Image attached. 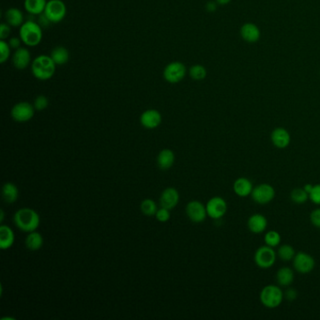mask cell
Segmentation results:
<instances>
[{
    "label": "cell",
    "mask_w": 320,
    "mask_h": 320,
    "mask_svg": "<svg viewBox=\"0 0 320 320\" xmlns=\"http://www.w3.org/2000/svg\"><path fill=\"white\" fill-rule=\"evenodd\" d=\"M0 213H1V219H0V220H1V222H3V220H4V215H5L3 210H0Z\"/></svg>",
    "instance_id": "cell-45"
},
{
    "label": "cell",
    "mask_w": 320,
    "mask_h": 320,
    "mask_svg": "<svg viewBox=\"0 0 320 320\" xmlns=\"http://www.w3.org/2000/svg\"><path fill=\"white\" fill-rule=\"evenodd\" d=\"M179 202V193L175 188H166L160 197L161 207L168 210H173Z\"/></svg>",
    "instance_id": "cell-17"
},
{
    "label": "cell",
    "mask_w": 320,
    "mask_h": 320,
    "mask_svg": "<svg viewBox=\"0 0 320 320\" xmlns=\"http://www.w3.org/2000/svg\"><path fill=\"white\" fill-rule=\"evenodd\" d=\"M294 271L301 274H307L315 269V258L305 252H298L292 260Z\"/></svg>",
    "instance_id": "cell-10"
},
{
    "label": "cell",
    "mask_w": 320,
    "mask_h": 320,
    "mask_svg": "<svg viewBox=\"0 0 320 320\" xmlns=\"http://www.w3.org/2000/svg\"><path fill=\"white\" fill-rule=\"evenodd\" d=\"M207 74H208L207 69L203 65H200V64L193 65L189 69L190 77L195 80V81L204 80L205 78L207 77Z\"/></svg>",
    "instance_id": "cell-30"
},
{
    "label": "cell",
    "mask_w": 320,
    "mask_h": 320,
    "mask_svg": "<svg viewBox=\"0 0 320 320\" xmlns=\"http://www.w3.org/2000/svg\"><path fill=\"white\" fill-rule=\"evenodd\" d=\"M11 26L7 23H2L0 26V39H8V37L11 34Z\"/></svg>",
    "instance_id": "cell-38"
},
{
    "label": "cell",
    "mask_w": 320,
    "mask_h": 320,
    "mask_svg": "<svg viewBox=\"0 0 320 320\" xmlns=\"http://www.w3.org/2000/svg\"><path fill=\"white\" fill-rule=\"evenodd\" d=\"M140 210L146 216H155L158 210V207L154 200L147 198L141 202Z\"/></svg>",
    "instance_id": "cell-32"
},
{
    "label": "cell",
    "mask_w": 320,
    "mask_h": 320,
    "mask_svg": "<svg viewBox=\"0 0 320 320\" xmlns=\"http://www.w3.org/2000/svg\"><path fill=\"white\" fill-rule=\"evenodd\" d=\"M282 237L279 232L275 230H270L267 232L264 236V243L266 245L271 246L272 248L278 247L281 244Z\"/></svg>",
    "instance_id": "cell-31"
},
{
    "label": "cell",
    "mask_w": 320,
    "mask_h": 320,
    "mask_svg": "<svg viewBox=\"0 0 320 320\" xmlns=\"http://www.w3.org/2000/svg\"><path fill=\"white\" fill-rule=\"evenodd\" d=\"M162 123V115L156 109H148L140 116V124L146 129L153 130L159 127Z\"/></svg>",
    "instance_id": "cell-14"
},
{
    "label": "cell",
    "mask_w": 320,
    "mask_h": 320,
    "mask_svg": "<svg viewBox=\"0 0 320 320\" xmlns=\"http://www.w3.org/2000/svg\"><path fill=\"white\" fill-rule=\"evenodd\" d=\"M37 22L43 28H49L50 26L53 24V23L50 21L49 18L45 15V12L38 15V21Z\"/></svg>",
    "instance_id": "cell-40"
},
{
    "label": "cell",
    "mask_w": 320,
    "mask_h": 320,
    "mask_svg": "<svg viewBox=\"0 0 320 320\" xmlns=\"http://www.w3.org/2000/svg\"><path fill=\"white\" fill-rule=\"evenodd\" d=\"M170 216H171L170 215V210L166 209V208H163V207L160 208V209H158L156 214H155L156 219L158 221L161 222V223H166V222L169 221Z\"/></svg>",
    "instance_id": "cell-36"
},
{
    "label": "cell",
    "mask_w": 320,
    "mask_h": 320,
    "mask_svg": "<svg viewBox=\"0 0 320 320\" xmlns=\"http://www.w3.org/2000/svg\"><path fill=\"white\" fill-rule=\"evenodd\" d=\"M215 1L218 3V5L225 6L229 4L232 0H215Z\"/></svg>",
    "instance_id": "cell-43"
},
{
    "label": "cell",
    "mask_w": 320,
    "mask_h": 320,
    "mask_svg": "<svg viewBox=\"0 0 320 320\" xmlns=\"http://www.w3.org/2000/svg\"><path fill=\"white\" fill-rule=\"evenodd\" d=\"M11 54V48L9 43L5 39L0 41V62L4 64L10 58Z\"/></svg>",
    "instance_id": "cell-33"
},
{
    "label": "cell",
    "mask_w": 320,
    "mask_h": 320,
    "mask_svg": "<svg viewBox=\"0 0 320 320\" xmlns=\"http://www.w3.org/2000/svg\"><path fill=\"white\" fill-rule=\"evenodd\" d=\"M272 145L279 149H287L291 142V135L285 128H275L271 133Z\"/></svg>",
    "instance_id": "cell-15"
},
{
    "label": "cell",
    "mask_w": 320,
    "mask_h": 320,
    "mask_svg": "<svg viewBox=\"0 0 320 320\" xmlns=\"http://www.w3.org/2000/svg\"><path fill=\"white\" fill-rule=\"evenodd\" d=\"M15 242L14 232L11 227L2 225L0 227V249L8 250L11 248Z\"/></svg>",
    "instance_id": "cell-22"
},
{
    "label": "cell",
    "mask_w": 320,
    "mask_h": 320,
    "mask_svg": "<svg viewBox=\"0 0 320 320\" xmlns=\"http://www.w3.org/2000/svg\"><path fill=\"white\" fill-rule=\"evenodd\" d=\"M295 280V273L291 268L283 267L276 272V282L278 286L289 287Z\"/></svg>",
    "instance_id": "cell-20"
},
{
    "label": "cell",
    "mask_w": 320,
    "mask_h": 320,
    "mask_svg": "<svg viewBox=\"0 0 320 320\" xmlns=\"http://www.w3.org/2000/svg\"><path fill=\"white\" fill-rule=\"evenodd\" d=\"M275 194V189L271 184L260 183L253 189L251 197L256 204L267 205L274 199Z\"/></svg>",
    "instance_id": "cell-7"
},
{
    "label": "cell",
    "mask_w": 320,
    "mask_h": 320,
    "mask_svg": "<svg viewBox=\"0 0 320 320\" xmlns=\"http://www.w3.org/2000/svg\"><path fill=\"white\" fill-rule=\"evenodd\" d=\"M217 5H218V3L216 1H209L206 4V10L209 12H214L217 10Z\"/></svg>",
    "instance_id": "cell-42"
},
{
    "label": "cell",
    "mask_w": 320,
    "mask_h": 320,
    "mask_svg": "<svg viewBox=\"0 0 320 320\" xmlns=\"http://www.w3.org/2000/svg\"><path fill=\"white\" fill-rule=\"evenodd\" d=\"M35 107L28 102H20L11 108V116L14 122H28L32 119L35 114Z\"/></svg>",
    "instance_id": "cell-9"
},
{
    "label": "cell",
    "mask_w": 320,
    "mask_h": 320,
    "mask_svg": "<svg viewBox=\"0 0 320 320\" xmlns=\"http://www.w3.org/2000/svg\"><path fill=\"white\" fill-rule=\"evenodd\" d=\"M290 199L295 204H304L309 200V193L304 190V187L295 188L290 193Z\"/></svg>",
    "instance_id": "cell-29"
},
{
    "label": "cell",
    "mask_w": 320,
    "mask_h": 320,
    "mask_svg": "<svg viewBox=\"0 0 320 320\" xmlns=\"http://www.w3.org/2000/svg\"><path fill=\"white\" fill-rule=\"evenodd\" d=\"M254 185L247 177H241L237 178L233 183V191L239 197L251 196Z\"/></svg>",
    "instance_id": "cell-19"
},
{
    "label": "cell",
    "mask_w": 320,
    "mask_h": 320,
    "mask_svg": "<svg viewBox=\"0 0 320 320\" xmlns=\"http://www.w3.org/2000/svg\"><path fill=\"white\" fill-rule=\"evenodd\" d=\"M312 188H313V184H305L304 186V190L308 193H309L310 191L312 190Z\"/></svg>",
    "instance_id": "cell-44"
},
{
    "label": "cell",
    "mask_w": 320,
    "mask_h": 320,
    "mask_svg": "<svg viewBox=\"0 0 320 320\" xmlns=\"http://www.w3.org/2000/svg\"><path fill=\"white\" fill-rule=\"evenodd\" d=\"M309 200L312 203L320 206V184L313 185L309 193Z\"/></svg>",
    "instance_id": "cell-35"
},
{
    "label": "cell",
    "mask_w": 320,
    "mask_h": 320,
    "mask_svg": "<svg viewBox=\"0 0 320 320\" xmlns=\"http://www.w3.org/2000/svg\"><path fill=\"white\" fill-rule=\"evenodd\" d=\"M296 251L290 244H280L277 250V256L284 262L292 261L296 255Z\"/></svg>",
    "instance_id": "cell-28"
},
{
    "label": "cell",
    "mask_w": 320,
    "mask_h": 320,
    "mask_svg": "<svg viewBox=\"0 0 320 320\" xmlns=\"http://www.w3.org/2000/svg\"><path fill=\"white\" fill-rule=\"evenodd\" d=\"M260 303L268 309H275L281 305L285 299L284 291L278 285H268L261 289Z\"/></svg>",
    "instance_id": "cell-4"
},
{
    "label": "cell",
    "mask_w": 320,
    "mask_h": 320,
    "mask_svg": "<svg viewBox=\"0 0 320 320\" xmlns=\"http://www.w3.org/2000/svg\"><path fill=\"white\" fill-rule=\"evenodd\" d=\"M239 34H241L242 39L249 44L257 43L261 37L260 28L254 23L243 24L239 30Z\"/></svg>",
    "instance_id": "cell-16"
},
{
    "label": "cell",
    "mask_w": 320,
    "mask_h": 320,
    "mask_svg": "<svg viewBox=\"0 0 320 320\" xmlns=\"http://www.w3.org/2000/svg\"><path fill=\"white\" fill-rule=\"evenodd\" d=\"M185 211L188 218L195 224L203 223L208 216L206 206L198 200L190 201L186 206Z\"/></svg>",
    "instance_id": "cell-12"
},
{
    "label": "cell",
    "mask_w": 320,
    "mask_h": 320,
    "mask_svg": "<svg viewBox=\"0 0 320 320\" xmlns=\"http://www.w3.org/2000/svg\"><path fill=\"white\" fill-rule=\"evenodd\" d=\"M45 13L53 24L61 23L66 16V5L62 0H48Z\"/></svg>",
    "instance_id": "cell-8"
},
{
    "label": "cell",
    "mask_w": 320,
    "mask_h": 320,
    "mask_svg": "<svg viewBox=\"0 0 320 320\" xmlns=\"http://www.w3.org/2000/svg\"><path fill=\"white\" fill-rule=\"evenodd\" d=\"M6 23L11 28H20L25 23V15L18 8H10L5 12Z\"/></svg>",
    "instance_id": "cell-21"
},
{
    "label": "cell",
    "mask_w": 320,
    "mask_h": 320,
    "mask_svg": "<svg viewBox=\"0 0 320 320\" xmlns=\"http://www.w3.org/2000/svg\"><path fill=\"white\" fill-rule=\"evenodd\" d=\"M277 257V252L274 248L265 244L263 246H260L255 251L254 255V263L262 270H268L275 264Z\"/></svg>",
    "instance_id": "cell-5"
},
{
    "label": "cell",
    "mask_w": 320,
    "mask_h": 320,
    "mask_svg": "<svg viewBox=\"0 0 320 320\" xmlns=\"http://www.w3.org/2000/svg\"><path fill=\"white\" fill-rule=\"evenodd\" d=\"M34 107L37 111H44L49 105V99L45 95H39L34 101Z\"/></svg>",
    "instance_id": "cell-34"
},
{
    "label": "cell",
    "mask_w": 320,
    "mask_h": 320,
    "mask_svg": "<svg viewBox=\"0 0 320 320\" xmlns=\"http://www.w3.org/2000/svg\"><path fill=\"white\" fill-rule=\"evenodd\" d=\"M247 227L250 232L254 234H261L266 231L268 227V220L261 213H254L249 217Z\"/></svg>",
    "instance_id": "cell-18"
},
{
    "label": "cell",
    "mask_w": 320,
    "mask_h": 320,
    "mask_svg": "<svg viewBox=\"0 0 320 320\" xmlns=\"http://www.w3.org/2000/svg\"><path fill=\"white\" fill-rule=\"evenodd\" d=\"M44 245V237L39 232L32 231L28 233L26 238V246L30 251H38Z\"/></svg>",
    "instance_id": "cell-27"
},
{
    "label": "cell",
    "mask_w": 320,
    "mask_h": 320,
    "mask_svg": "<svg viewBox=\"0 0 320 320\" xmlns=\"http://www.w3.org/2000/svg\"><path fill=\"white\" fill-rule=\"evenodd\" d=\"M47 0H25L24 6L29 14L38 16L45 12Z\"/></svg>",
    "instance_id": "cell-24"
},
{
    "label": "cell",
    "mask_w": 320,
    "mask_h": 320,
    "mask_svg": "<svg viewBox=\"0 0 320 320\" xmlns=\"http://www.w3.org/2000/svg\"><path fill=\"white\" fill-rule=\"evenodd\" d=\"M310 222L314 227L320 229V208L315 209L310 213Z\"/></svg>",
    "instance_id": "cell-37"
},
{
    "label": "cell",
    "mask_w": 320,
    "mask_h": 320,
    "mask_svg": "<svg viewBox=\"0 0 320 320\" xmlns=\"http://www.w3.org/2000/svg\"><path fill=\"white\" fill-rule=\"evenodd\" d=\"M9 45L11 46V49L16 50L20 47H22V39H20V37H12L11 39H9Z\"/></svg>",
    "instance_id": "cell-41"
},
{
    "label": "cell",
    "mask_w": 320,
    "mask_h": 320,
    "mask_svg": "<svg viewBox=\"0 0 320 320\" xmlns=\"http://www.w3.org/2000/svg\"><path fill=\"white\" fill-rule=\"evenodd\" d=\"M50 56L56 64V66H61L68 63L70 59V53L64 46H56L51 51Z\"/></svg>",
    "instance_id": "cell-25"
},
{
    "label": "cell",
    "mask_w": 320,
    "mask_h": 320,
    "mask_svg": "<svg viewBox=\"0 0 320 320\" xmlns=\"http://www.w3.org/2000/svg\"><path fill=\"white\" fill-rule=\"evenodd\" d=\"M2 196L8 204L16 202L19 196V191L16 185L12 183H6L2 187Z\"/></svg>",
    "instance_id": "cell-26"
},
{
    "label": "cell",
    "mask_w": 320,
    "mask_h": 320,
    "mask_svg": "<svg viewBox=\"0 0 320 320\" xmlns=\"http://www.w3.org/2000/svg\"><path fill=\"white\" fill-rule=\"evenodd\" d=\"M175 163V153L169 149H163L157 157V165L162 170H168Z\"/></svg>",
    "instance_id": "cell-23"
},
{
    "label": "cell",
    "mask_w": 320,
    "mask_h": 320,
    "mask_svg": "<svg viewBox=\"0 0 320 320\" xmlns=\"http://www.w3.org/2000/svg\"><path fill=\"white\" fill-rule=\"evenodd\" d=\"M55 64L50 55H39L31 63V72L34 77L39 81H47L55 75Z\"/></svg>",
    "instance_id": "cell-1"
},
{
    "label": "cell",
    "mask_w": 320,
    "mask_h": 320,
    "mask_svg": "<svg viewBox=\"0 0 320 320\" xmlns=\"http://www.w3.org/2000/svg\"><path fill=\"white\" fill-rule=\"evenodd\" d=\"M187 74V68L186 66L179 62V61H173L166 65L163 76L165 78L166 82L170 84H177L182 82Z\"/></svg>",
    "instance_id": "cell-6"
},
{
    "label": "cell",
    "mask_w": 320,
    "mask_h": 320,
    "mask_svg": "<svg viewBox=\"0 0 320 320\" xmlns=\"http://www.w3.org/2000/svg\"><path fill=\"white\" fill-rule=\"evenodd\" d=\"M11 61L13 66L19 71L26 70L31 63V55L28 48L20 47L18 49L14 50V53L11 57Z\"/></svg>",
    "instance_id": "cell-13"
},
{
    "label": "cell",
    "mask_w": 320,
    "mask_h": 320,
    "mask_svg": "<svg viewBox=\"0 0 320 320\" xmlns=\"http://www.w3.org/2000/svg\"><path fill=\"white\" fill-rule=\"evenodd\" d=\"M208 216L213 220H219L227 212V203L221 196H214L208 201L206 205Z\"/></svg>",
    "instance_id": "cell-11"
},
{
    "label": "cell",
    "mask_w": 320,
    "mask_h": 320,
    "mask_svg": "<svg viewBox=\"0 0 320 320\" xmlns=\"http://www.w3.org/2000/svg\"><path fill=\"white\" fill-rule=\"evenodd\" d=\"M19 37L28 47L39 45L43 39V28L37 21L26 20L19 29Z\"/></svg>",
    "instance_id": "cell-3"
},
{
    "label": "cell",
    "mask_w": 320,
    "mask_h": 320,
    "mask_svg": "<svg viewBox=\"0 0 320 320\" xmlns=\"http://www.w3.org/2000/svg\"><path fill=\"white\" fill-rule=\"evenodd\" d=\"M284 297H285V299H287L288 302H293L298 297V292L296 291V289L289 287L286 291H284Z\"/></svg>",
    "instance_id": "cell-39"
},
{
    "label": "cell",
    "mask_w": 320,
    "mask_h": 320,
    "mask_svg": "<svg viewBox=\"0 0 320 320\" xmlns=\"http://www.w3.org/2000/svg\"><path fill=\"white\" fill-rule=\"evenodd\" d=\"M13 222L21 231L30 233L37 230L39 227L41 218L37 211L29 208H23L15 212Z\"/></svg>",
    "instance_id": "cell-2"
}]
</instances>
